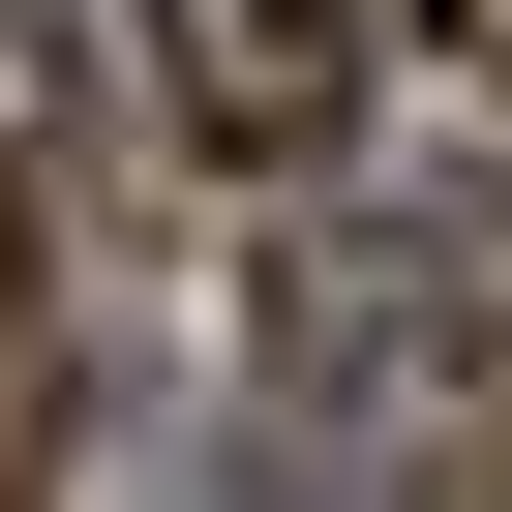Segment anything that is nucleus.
<instances>
[{"instance_id": "nucleus-1", "label": "nucleus", "mask_w": 512, "mask_h": 512, "mask_svg": "<svg viewBox=\"0 0 512 512\" xmlns=\"http://www.w3.org/2000/svg\"><path fill=\"white\" fill-rule=\"evenodd\" d=\"M151 61H181L211 151H272V181H302V151L362 121V0H151Z\"/></svg>"}, {"instance_id": "nucleus-2", "label": "nucleus", "mask_w": 512, "mask_h": 512, "mask_svg": "<svg viewBox=\"0 0 512 512\" xmlns=\"http://www.w3.org/2000/svg\"><path fill=\"white\" fill-rule=\"evenodd\" d=\"M422 31H452V61H512V0H422Z\"/></svg>"}]
</instances>
